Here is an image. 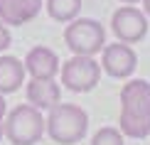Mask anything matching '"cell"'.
<instances>
[{
  "instance_id": "obj_1",
  "label": "cell",
  "mask_w": 150,
  "mask_h": 145,
  "mask_svg": "<svg viewBox=\"0 0 150 145\" xmlns=\"http://www.w3.org/2000/svg\"><path fill=\"white\" fill-rule=\"evenodd\" d=\"M47 135L59 145H74L86 138L89 130V113L74 103H57L47 116Z\"/></svg>"
},
{
  "instance_id": "obj_2",
  "label": "cell",
  "mask_w": 150,
  "mask_h": 145,
  "mask_svg": "<svg viewBox=\"0 0 150 145\" xmlns=\"http://www.w3.org/2000/svg\"><path fill=\"white\" fill-rule=\"evenodd\" d=\"M45 118H42L40 108H35L32 103H20L15 106L3 121L5 138L12 145H35L40 143V138L45 135Z\"/></svg>"
},
{
  "instance_id": "obj_3",
  "label": "cell",
  "mask_w": 150,
  "mask_h": 145,
  "mask_svg": "<svg viewBox=\"0 0 150 145\" xmlns=\"http://www.w3.org/2000/svg\"><path fill=\"white\" fill-rule=\"evenodd\" d=\"M64 42L74 54L81 57H96L106 47V30L93 17H76L67 25Z\"/></svg>"
},
{
  "instance_id": "obj_4",
  "label": "cell",
  "mask_w": 150,
  "mask_h": 145,
  "mask_svg": "<svg viewBox=\"0 0 150 145\" xmlns=\"http://www.w3.org/2000/svg\"><path fill=\"white\" fill-rule=\"evenodd\" d=\"M98 79H101V64L93 57L74 54L69 62L62 64V84L74 93H86L96 89Z\"/></svg>"
},
{
  "instance_id": "obj_5",
  "label": "cell",
  "mask_w": 150,
  "mask_h": 145,
  "mask_svg": "<svg viewBox=\"0 0 150 145\" xmlns=\"http://www.w3.org/2000/svg\"><path fill=\"white\" fill-rule=\"evenodd\" d=\"M111 30L118 42L135 45V42L145 40L148 35V15L135 5H121L111 17Z\"/></svg>"
},
{
  "instance_id": "obj_6",
  "label": "cell",
  "mask_w": 150,
  "mask_h": 145,
  "mask_svg": "<svg viewBox=\"0 0 150 145\" xmlns=\"http://www.w3.org/2000/svg\"><path fill=\"white\" fill-rule=\"evenodd\" d=\"M101 71H106L111 79H128L138 66V54L126 42H113L101 49Z\"/></svg>"
},
{
  "instance_id": "obj_7",
  "label": "cell",
  "mask_w": 150,
  "mask_h": 145,
  "mask_svg": "<svg viewBox=\"0 0 150 145\" xmlns=\"http://www.w3.org/2000/svg\"><path fill=\"white\" fill-rule=\"evenodd\" d=\"M121 113L133 116H150V81L130 79L121 89Z\"/></svg>"
},
{
  "instance_id": "obj_8",
  "label": "cell",
  "mask_w": 150,
  "mask_h": 145,
  "mask_svg": "<svg viewBox=\"0 0 150 145\" xmlns=\"http://www.w3.org/2000/svg\"><path fill=\"white\" fill-rule=\"evenodd\" d=\"M25 71L32 79H54L59 71V57L49 47H32L25 57Z\"/></svg>"
},
{
  "instance_id": "obj_9",
  "label": "cell",
  "mask_w": 150,
  "mask_h": 145,
  "mask_svg": "<svg viewBox=\"0 0 150 145\" xmlns=\"http://www.w3.org/2000/svg\"><path fill=\"white\" fill-rule=\"evenodd\" d=\"M42 5V0H0V22L22 27L40 15Z\"/></svg>"
},
{
  "instance_id": "obj_10",
  "label": "cell",
  "mask_w": 150,
  "mask_h": 145,
  "mask_svg": "<svg viewBox=\"0 0 150 145\" xmlns=\"http://www.w3.org/2000/svg\"><path fill=\"white\" fill-rule=\"evenodd\" d=\"M62 89L54 79H32L27 84V101L35 108H52L59 103Z\"/></svg>"
},
{
  "instance_id": "obj_11",
  "label": "cell",
  "mask_w": 150,
  "mask_h": 145,
  "mask_svg": "<svg viewBox=\"0 0 150 145\" xmlns=\"http://www.w3.org/2000/svg\"><path fill=\"white\" fill-rule=\"evenodd\" d=\"M25 64L17 57L3 54L0 57V93H15L25 84Z\"/></svg>"
},
{
  "instance_id": "obj_12",
  "label": "cell",
  "mask_w": 150,
  "mask_h": 145,
  "mask_svg": "<svg viewBox=\"0 0 150 145\" xmlns=\"http://www.w3.org/2000/svg\"><path fill=\"white\" fill-rule=\"evenodd\" d=\"M84 0H47L45 8L54 22H71L79 17Z\"/></svg>"
},
{
  "instance_id": "obj_13",
  "label": "cell",
  "mask_w": 150,
  "mask_h": 145,
  "mask_svg": "<svg viewBox=\"0 0 150 145\" xmlns=\"http://www.w3.org/2000/svg\"><path fill=\"white\" fill-rule=\"evenodd\" d=\"M118 130L128 138H143L150 135V116H133V113H121L118 116Z\"/></svg>"
},
{
  "instance_id": "obj_14",
  "label": "cell",
  "mask_w": 150,
  "mask_h": 145,
  "mask_svg": "<svg viewBox=\"0 0 150 145\" xmlns=\"http://www.w3.org/2000/svg\"><path fill=\"white\" fill-rule=\"evenodd\" d=\"M91 145H123V133L118 128H111V125L98 128L91 138Z\"/></svg>"
},
{
  "instance_id": "obj_15",
  "label": "cell",
  "mask_w": 150,
  "mask_h": 145,
  "mask_svg": "<svg viewBox=\"0 0 150 145\" xmlns=\"http://www.w3.org/2000/svg\"><path fill=\"white\" fill-rule=\"evenodd\" d=\"M10 42H12V35H10L8 25L0 22V52H5V49L10 47Z\"/></svg>"
},
{
  "instance_id": "obj_16",
  "label": "cell",
  "mask_w": 150,
  "mask_h": 145,
  "mask_svg": "<svg viewBox=\"0 0 150 145\" xmlns=\"http://www.w3.org/2000/svg\"><path fill=\"white\" fill-rule=\"evenodd\" d=\"M5 116H8V103H5V96H3V93H0V125H3Z\"/></svg>"
},
{
  "instance_id": "obj_17",
  "label": "cell",
  "mask_w": 150,
  "mask_h": 145,
  "mask_svg": "<svg viewBox=\"0 0 150 145\" xmlns=\"http://www.w3.org/2000/svg\"><path fill=\"white\" fill-rule=\"evenodd\" d=\"M143 12L150 17V0H143Z\"/></svg>"
},
{
  "instance_id": "obj_18",
  "label": "cell",
  "mask_w": 150,
  "mask_h": 145,
  "mask_svg": "<svg viewBox=\"0 0 150 145\" xmlns=\"http://www.w3.org/2000/svg\"><path fill=\"white\" fill-rule=\"evenodd\" d=\"M121 3H128V5H133V3H143V0H121Z\"/></svg>"
},
{
  "instance_id": "obj_19",
  "label": "cell",
  "mask_w": 150,
  "mask_h": 145,
  "mask_svg": "<svg viewBox=\"0 0 150 145\" xmlns=\"http://www.w3.org/2000/svg\"><path fill=\"white\" fill-rule=\"evenodd\" d=\"M3 138H5V130H3V125H0V140H3Z\"/></svg>"
}]
</instances>
